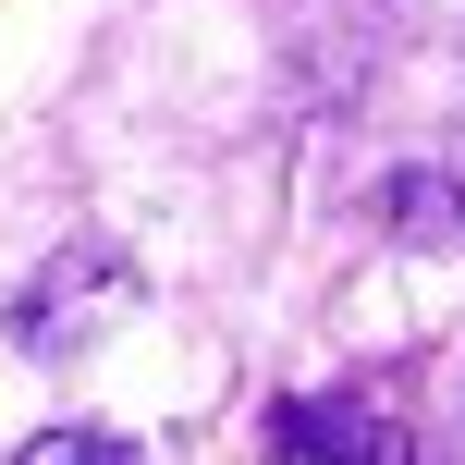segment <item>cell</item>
I'll return each instance as SVG.
<instances>
[{
	"mask_svg": "<svg viewBox=\"0 0 465 465\" xmlns=\"http://www.w3.org/2000/svg\"><path fill=\"white\" fill-rule=\"evenodd\" d=\"M270 441H282V453H319V465H417L404 417H331V404H282Z\"/></svg>",
	"mask_w": 465,
	"mask_h": 465,
	"instance_id": "6da1fadb",
	"label": "cell"
},
{
	"mask_svg": "<svg viewBox=\"0 0 465 465\" xmlns=\"http://www.w3.org/2000/svg\"><path fill=\"white\" fill-rule=\"evenodd\" d=\"M13 465H135V441H123V429H37Z\"/></svg>",
	"mask_w": 465,
	"mask_h": 465,
	"instance_id": "7a4b0ae2",
	"label": "cell"
},
{
	"mask_svg": "<svg viewBox=\"0 0 465 465\" xmlns=\"http://www.w3.org/2000/svg\"><path fill=\"white\" fill-rule=\"evenodd\" d=\"M392 221H404V232H441V221H453V184H441V172H392ZM453 232H465V221H453Z\"/></svg>",
	"mask_w": 465,
	"mask_h": 465,
	"instance_id": "3957f363",
	"label": "cell"
},
{
	"mask_svg": "<svg viewBox=\"0 0 465 465\" xmlns=\"http://www.w3.org/2000/svg\"><path fill=\"white\" fill-rule=\"evenodd\" d=\"M453 221H465V160H453Z\"/></svg>",
	"mask_w": 465,
	"mask_h": 465,
	"instance_id": "277c9868",
	"label": "cell"
}]
</instances>
